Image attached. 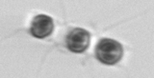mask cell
<instances>
[{
  "mask_svg": "<svg viewBox=\"0 0 154 78\" xmlns=\"http://www.w3.org/2000/svg\"><path fill=\"white\" fill-rule=\"evenodd\" d=\"M95 56L102 64L115 65L123 56V47L114 39L103 38L96 44Z\"/></svg>",
  "mask_w": 154,
  "mask_h": 78,
  "instance_id": "cell-1",
  "label": "cell"
},
{
  "mask_svg": "<svg viewBox=\"0 0 154 78\" xmlns=\"http://www.w3.org/2000/svg\"><path fill=\"white\" fill-rule=\"evenodd\" d=\"M91 43L90 32L82 28L73 29L66 38V48L72 52H84L89 48Z\"/></svg>",
  "mask_w": 154,
  "mask_h": 78,
  "instance_id": "cell-2",
  "label": "cell"
},
{
  "mask_svg": "<svg viewBox=\"0 0 154 78\" xmlns=\"http://www.w3.org/2000/svg\"><path fill=\"white\" fill-rule=\"evenodd\" d=\"M54 30V21L46 14H38L31 23L30 33L36 38L43 39L49 36Z\"/></svg>",
  "mask_w": 154,
  "mask_h": 78,
  "instance_id": "cell-3",
  "label": "cell"
}]
</instances>
